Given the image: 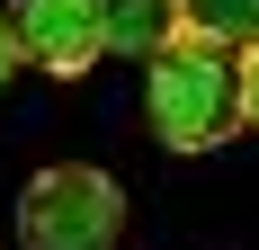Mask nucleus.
<instances>
[{
    "label": "nucleus",
    "instance_id": "obj_1",
    "mask_svg": "<svg viewBox=\"0 0 259 250\" xmlns=\"http://www.w3.org/2000/svg\"><path fill=\"white\" fill-rule=\"evenodd\" d=\"M143 116L170 152H224L250 125V90H241V54L214 36H170L143 63Z\"/></svg>",
    "mask_w": 259,
    "mask_h": 250
},
{
    "label": "nucleus",
    "instance_id": "obj_2",
    "mask_svg": "<svg viewBox=\"0 0 259 250\" xmlns=\"http://www.w3.org/2000/svg\"><path fill=\"white\" fill-rule=\"evenodd\" d=\"M125 232V188L90 161H54L18 188V241L27 250H116Z\"/></svg>",
    "mask_w": 259,
    "mask_h": 250
},
{
    "label": "nucleus",
    "instance_id": "obj_3",
    "mask_svg": "<svg viewBox=\"0 0 259 250\" xmlns=\"http://www.w3.org/2000/svg\"><path fill=\"white\" fill-rule=\"evenodd\" d=\"M9 27H18L27 63L54 80H80L107 54V0H9Z\"/></svg>",
    "mask_w": 259,
    "mask_h": 250
},
{
    "label": "nucleus",
    "instance_id": "obj_4",
    "mask_svg": "<svg viewBox=\"0 0 259 250\" xmlns=\"http://www.w3.org/2000/svg\"><path fill=\"white\" fill-rule=\"evenodd\" d=\"M170 36H188V0H107V54L152 63Z\"/></svg>",
    "mask_w": 259,
    "mask_h": 250
},
{
    "label": "nucleus",
    "instance_id": "obj_5",
    "mask_svg": "<svg viewBox=\"0 0 259 250\" xmlns=\"http://www.w3.org/2000/svg\"><path fill=\"white\" fill-rule=\"evenodd\" d=\"M188 27L214 36V45H233V54H250L259 45V0H188Z\"/></svg>",
    "mask_w": 259,
    "mask_h": 250
},
{
    "label": "nucleus",
    "instance_id": "obj_6",
    "mask_svg": "<svg viewBox=\"0 0 259 250\" xmlns=\"http://www.w3.org/2000/svg\"><path fill=\"white\" fill-rule=\"evenodd\" d=\"M27 63V45H18V27H9V9H0V90H9V72Z\"/></svg>",
    "mask_w": 259,
    "mask_h": 250
},
{
    "label": "nucleus",
    "instance_id": "obj_7",
    "mask_svg": "<svg viewBox=\"0 0 259 250\" xmlns=\"http://www.w3.org/2000/svg\"><path fill=\"white\" fill-rule=\"evenodd\" d=\"M241 90H250V125H259V45L241 54Z\"/></svg>",
    "mask_w": 259,
    "mask_h": 250
}]
</instances>
